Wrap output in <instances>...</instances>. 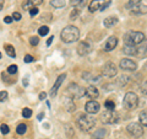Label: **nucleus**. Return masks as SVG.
I'll list each match as a JSON object with an SVG mask.
<instances>
[{
	"label": "nucleus",
	"instance_id": "nucleus-20",
	"mask_svg": "<svg viewBox=\"0 0 147 139\" xmlns=\"http://www.w3.org/2000/svg\"><path fill=\"white\" fill-rule=\"evenodd\" d=\"M105 136H107V131L103 129V128H99L93 134H92V138H93V139H104Z\"/></svg>",
	"mask_w": 147,
	"mask_h": 139
},
{
	"label": "nucleus",
	"instance_id": "nucleus-8",
	"mask_svg": "<svg viewBox=\"0 0 147 139\" xmlns=\"http://www.w3.org/2000/svg\"><path fill=\"white\" fill-rule=\"evenodd\" d=\"M76 49H77L79 55H87L88 53H91L92 49H93V44H92L91 41L85 40V41H82V42L79 43Z\"/></svg>",
	"mask_w": 147,
	"mask_h": 139
},
{
	"label": "nucleus",
	"instance_id": "nucleus-28",
	"mask_svg": "<svg viewBox=\"0 0 147 139\" xmlns=\"http://www.w3.org/2000/svg\"><path fill=\"white\" fill-rule=\"evenodd\" d=\"M139 117H140V123L142 124V126L147 127V111H142Z\"/></svg>",
	"mask_w": 147,
	"mask_h": 139
},
{
	"label": "nucleus",
	"instance_id": "nucleus-42",
	"mask_svg": "<svg viewBox=\"0 0 147 139\" xmlns=\"http://www.w3.org/2000/svg\"><path fill=\"white\" fill-rule=\"evenodd\" d=\"M24 61H25V63H32L33 62V57H32L31 54H27V55H25Z\"/></svg>",
	"mask_w": 147,
	"mask_h": 139
},
{
	"label": "nucleus",
	"instance_id": "nucleus-5",
	"mask_svg": "<svg viewBox=\"0 0 147 139\" xmlns=\"http://www.w3.org/2000/svg\"><path fill=\"white\" fill-rule=\"evenodd\" d=\"M67 95L72 97V99H81L86 95V89L81 87L80 85L77 84H70L67 86Z\"/></svg>",
	"mask_w": 147,
	"mask_h": 139
},
{
	"label": "nucleus",
	"instance_id": "nucleus-27",
	"mask_svg": "<svg viewBox=\"0 0 147 139\" xmlns=\"http://www.w3.org/2000/svg\"><path fill=\"white\" fill-rule=\"evenodd\" d=\"M27 132V126L25 123H20L17 126V128H16V133L17 134H20V136H22V134H25Z\"/></svg>",
	"mask_w": 147,
	"mask_h": 139
},
{
	"label": "nucleus",
	"instance_id": "nucleus-10",
	"mask_svg": "<svg viewBox=\"0 0 147 139\" xmlns=\"http://www.w3.org/2000/svg\"><path fill=\"white\" fill-rule=\"evenodd\" d=\"M119 65L123 70H129V72H135L137 69V65L134 61H131V59H127V58H124L120 61L119 63Z\"/></svg>",
	"mask_w": 147,
	"mask_h": 139
},
{
	"label": "nucleus",
	"instance_id": "nucleus-1",
	"mask_svg": "<svg viewBox=\"0 0 147 139\" xmlns=\"http://www.w3.org/2000/svg\"><path fill=\"white\" fill-rule=\"evenodd\" d=\"M80 37V31L77 27L75 26H71L69 25L66 27H64L61 33H60V38L63 42L65 43H72V42H76Z\"/></svg>",
	"mask_w": 147,
	"mask_h": 139
},
{
	"label": "nucleus",
	"instance_id": "nucleus-50",
	"mask_svg": "<svg viewBox=\"0 0 147 139\" xmlns=\"http://www.w3.org/2000/svg\"><path fill=\"white\" fill-rule=\"evenodd\" d=\"M24 85H25V86L28 85V80H27V79H25V80H24Z\"/></svg>",
	"mask_w": 147,
	"mask_h": 139
},
{
	"label": "nucleus",
	"instance_id": "nucleus-19",
	"mask_svg": "<svg viewBox=\"0 0 147 139\" xmlns=\"http://www.w3.org/2000/svg\"><path fill=\"white\" fill-rule=\"evenodd\" d=\"M103 24H104V26L107 27V29H110V27L115 26L118 24V17H115V16H109V17L105 18Z\"/></svg>",
	"mask_w": 147,
	"mask_h": 139
},
{
	"label": "nucleus",
	"instance_id": "nucleus-6",
	"mask_svg": "<svg viewBox=\"0 0 147 139\" xmlns=\"http://www.w3.org/2000/svg\"><path fill=\"white\" fill-rule=\"evenodd\" d=\"M100 121H102V123H104V124H114L119 121V114L114 110H107L102 114Z\"/></svg>",
	"mask_w": 147,
	"mask_h": 139
},
{
	"label": "nucleus",
	"instance_id": "nucleus-30",
	"mask_svg": "<svg viewBox=\"0 0 147 139\" xmlns=\"http://www.w3.org/2000/svg\"><path fill=\"white\" fill-rule=\"evenodd\" d=\"M142 3V0H129V4H127V6L132 9V7H136V6H139L140 4Z\"/></svg>",
	"mask_w": 147,
	"mask_h": 139
},
{
	"label": "nucleus",
	"instance_id": "nucleus-22",
	"mask_svg": "<svg viewBox=\"0 0 147 139\" xmlns=\"http://www.w3.org/2000/svg\"><path fill=\"white\" fill-rule=\"evenodd\" d=\"M50 5L54 6L55 9H60V7H64L66 5V1L65 0H52V1H50Z\"/></svg>",
	"mask_w": 147,
	"mask_h": 139
},
{
	"label": "nucleus",
	"instance_id": "nucleus-44",
	"mask_svg": "<svg viewBox=\"0 0 147 139\" xmlns=\"http://www.w3.org/2000/svg\"><path fill=\"white\" fill-rule=\"evenodd\" d=\"M12 21H13V18L11 16H5V18H4V22H5V24H11Z\"/></svg>",
	"mask_w": 147,
	"mask_h": 139
},
{
	"label": "nucleus",
	"instance_id": "nucleus-39",
	"mask_svg": "<svg viewBox=\"0 0 147 139\" xmlns=\"http://www.w3.org/2000/svg\"><path fill=\"white\" fill-rule=\"evenodd\" d=\"M141 92L144 94L145 96H147V80L141 85Z\"/></svg>",
	"mask_w": 147,
	"mask_h": 139
},
{
	"label": "nucleus",
	"instance_id": "nucleus-25",
	"mask_svg": "<svg viewBox=\"0 0 147 139\" xmlns=\"http://www.w3.org/2000/svg\"><path fill=\"white\" fill-rule=\"evenodd\" d=\"M127 82H130V76H127V75H121L118 79V84L120 86H125Z\"/></svg>",
	"mask_w": 147,
	"mask_h": 139
},
{
	"label": "nucleus",
	"instance_id": "nucleus-35",
	"mask_svg": "<svg viewBox=\"0 0 147 139\" xmlns=\"http://www.w3.org/2000/svg\"><path fill=\"white\" fill-rule=\"evenodd\" d=\"M0 131H1V133L5 136V134H9V132H10V128H9L7 124H1V126H0Z\"/></svg>",
	"mask_w": 147,
	"mask_h": 139
},
{
	"label": "nucleus",
	"instance_id": "nucleus-45",
	"mask_svg": "<svg viewBox=\"0 0 147 139\" xmlns=\"http://www.w3.org/2000/svg\"><path fill=\"white\" fill-rule=\"evenodd\" d=\"M45 97H47V94H45V92H40L39 94V100H45Z\"/></svg>",
	"mask_w": 147,
	"mask_h": 139
},
{
	"label": "nucleus",
	"instance_id": "nucleus-40",
	"mask_svg": "<svg viewBox=\"0 0 147 139\" xmlns=\"http://www.w3.org/2000/svg\"><path fill=\"white\" fill-rule=\"evenodd\" d=\"M30 15L32 16V17H33V16H36V15H38V9H37L36 6H33V7H32V9H30Z\"/></svg>",
	"mask_w": 147,
	"mask_h": 139
},
{
	"label": "nucleus",
	"instance_id": "nucleus-18",
	"mask_svg": "<svg viewBox=\"0 0 147 139\" xmlns=\"http://www.w3.org/2000/svg\"><path fill=\"white\" fill-rule=\"evenodd\" d=\"M131 12L135 14V15H142V14H147V5H144V4H140L139 6L132 7Z\"/></svg>",
	"mask_w": 147,
	"mask_h": 139
},
{
	"label": "nucleus",
	"instance_id": "nucleus-49",
	"mask_svg": "<svg viewBox=\"0 0 147 139\" xmlns=\"http://www.w3.org/2000/svg\"><path fill=\"white\" fill-rule=\"evenodd\" d=\"M3 6H4V0H0V10L3 9Z\"/></svg>",
	"mask_w": 147,
	"mask_h": 139
},
{
	"label": "nucleus",
	"instance_id": "nucleus-33",
	"mask_svg": "<svg viewBox=\"0 0 147 139\" xmlns=\"http://www.w3.org/2000/svg\"><path fill=\"white\" fill-rule=\"evenodd\" d=\"M22 116H24V118H30L32 116V110L28 107H25L22 110Z\"/></svg>",
	"mask_w": 147,
	"mask_h": 139
},
{
	"label": "nucleus",
	"instance_id": "nucleus-51",
	"mask_svg": "<svg viewBox=\"0 0 147 139\" xmlns=\"http://www.w3.org/2000/svg\"><path fill=\"white\" fill-rule=\"evenodd\" d=\"M0 59H1V53H0Z\"/></svg>",
	"mask_w": 147,
	"mask_h": 139
},
{
	"label": "nucleus",
	"instance_id": "nucleus-15",
	"mask_svg": "<svg viewBox=\"0 0 147 139\" xmlns=\"http://www.w3.org/2000/svg\"><path fill=\"white\" fill-rule=\"evenodd\" d=\"M64 107H65V110L67 111V112H74V111L76 110V105L74 104V99L70 96H65L64 97Z\"/></svg>",
	"mask_w": 147,
	"mask_h": 139
},
{
	"label": "nucleus",
	"instance_id": "nucleus-11",
	"mask_svg": "<svg viewBox=\"0 0 147 139\" xmlns=\"http://www.w3.org/2000/svg\"><path fill=\"white\" fill-rule=\"evenodd\" d=\"M99 108H100V105L96 100H91L85 105V111L90 114H94L99 112Z\"/></svg>",
	"mask_w": 147,
	"mask_h": 139
},
{
	"label": "nucleus",
	"instance_id": "nucleus-26",
	"mask_svg": "<svg viewBox=\"0 0 147 139\" xmlns=\"http://www.w3.org/2000/svg\"><path fill=\"white\" fill-rule=\"evenodd\" d=\"M82 78H84L85 80H87V81H91V80L97 81V80H99V76H94V75H92L91 73H84L82 74Z\"/></svg>",
	"mask_w": 147,
	"mask_h": 139
},
{
	"label": "nucleus",
	"instance_id": "nucleus-48",
	"mask_svg": "<svg viewBox=\"0 0 147 139\" xmlns=\"http://www.w3.org/2000/svg\"><path fill=\"white\" fill-rule=\"evenodd\" d=\"M43 117H44V113H39L38 114V121H42Z\"/></svg>",
	"mask_w": 147,
	"mask_h": 139
},
{
	"label": "nucleus",
	"instance_id": "nucleus-12",
	"mask_svg": "<svg viewBox=\"0 0 147 139\" xmlns=\"http://www.w3.org/2000/svg\"><path fill=\"white\" fill-rule=\"evenodd\" d=\"M65 78H66V74L64 73V74H60V75L58 76L57 80H55L54 85H53V87H52V90H50V96H52V97H54L55 95H57L58 89L60 87V85L63 84V81H64V79H65Z\"/></svg>",
	"mask_w": 147,
	"mask_h": 139
},
{
	"label": "nucleus",
	"instance_id": "nucleus-13",
	"mask_svg": "<svg viewBox=\"0 0 147 139\" xmlns=\"http://www.w3.org/2000/svg\"><path fill=\"white\" fill-rule=\"evenodd\" d=\"M136 57L139 58H146L147 57V40L141 42L136 47Z\"/></svg>",
	"mask_w": 147,
	"mask_h": 139
},
{
	"label": "nucleus",
	"instance_id": "nucleus-7",
	"mask_svg": "<svg viewBox=\"0 0 147 139\" xmlns=\"http://www.w3.org/2000/svg\"><path fill=\"white\" fill-rule=\"evenodd\" d=\"M126 131H127V133L130 134V136L136 137V138H139V137H141L142 134H144V128H142V124L136 123V122H132L130 124H127Z\"/></svg>",
	"mask_w": 147,
	"mask_h": 139
},
{
	"label": "nucleus",
	"instance_id": "nucleus-31",
	"mask_svg": "<svg viewBox=\"0 0 147 139\" xmlns=\"http://www.w3.org/2000/svg\"><path fill=\"white\" fill-rule=\"evenodd\" d=\"M104 107L107 110H114L115 108V104H114V101H112V100H107L104 102Z\"/></svg>",
	"mask_w": 147,
	"mask_h": 139
},
{
	"label": "nucleus",
	"instance_id": "nucleus-21",
	"mask_svg": "<svg viewBox=\"0 0 147 139\" xmlns=\"http://www.w3.org/2000/svg\"><path fill=\"white\" fill-rule=\"evenodd\" d=\"M123 52L125 54H127V55H136V47L135 46L125 44V47L123 48Z\"/></svg>",
	"mask_w": 147,
	"mask_h": 139
},
{
	"label": "nucleus",
	"instance_id": "nucleus-32",
	"mask_svg": "<svg viewBox=\"0 0 147 139\" xmlns=\"http://www.w3.org/2000/svg\"><path fill=\"white\" fill-rule=\"evenodd\" d=\"M48 32H49V27L48 26H42V27H39V30H38L39 36H47Z\"/></svg>",
	"mask_w": 147,
	"mask_h": 139
},
{
	"label": "nucleus",
	"instance_id": "nucleus-47",
	"mask_svg": "<svg viewBox=\"0 0 147 139\" xmlns=\"http://www.w3.org/2000/svg\"><path fill=\"white\" fill-rule=\"evenodd\" d=\"M53 40H54V36H50L49 38H48V41H47V46H50V44H52Z\"/></svg>",
	"mask_w": 147,
	"mask_h": 139
},
{
	"label": "nucleus",
	"instance_id": "nucleus-3",
	"mask_svg": "<svg viewBox=\"0 0 147 139\" xmlns=\"http://www.w3.org/2000/svg\"><path fill=\"white\" fill-rule=\"evenodd\" d=\"M125 40V44H130V46H137L140 44L141 42H144L146 40L145 38V35L142 32H139V31H130L127 32L124 37Z\"/></svg>",
	"mask_w": 147,
	"mask_h": 139
},
{
	"label": "nucleus",
	"instance_id": "nucleus-43",
	"mask_svg": "<svg viewBox=\"0 0 147 139\" xmlns=\"http://www.w3.org/2000/svg\"><path fill=\"white\" fill-rule=\"evenodd\" d=\"M12 18H13L15 21H20V20H21V14H20V12H13V14H12Z\"/></svg>",
	"mask_w": 147,
	"mask_h": 139
},
{
	"label": "nucleus",
	"instance_id": "nucleus-41",
	"mask_svg": "<svg viewBox=\"0 0 147 139\" xmlns=\"http://www.w3.org/2000/svg\"><path fill=\"white\" fill-rule=\"evenodd\" d=\"M28 3H31L33 6H38V5H40V4L43 3V0H27Z\"/></svg>",
	"mask_w": 147,
	"mask_h": 139
},
{
	"label": "nucleus",
	"instance_id": "nucleus-2",
	"mask_svg": "<svg viewBox=\"0 0 147 139\" xmlns=\"http://www.w3.org/2000/svg\"><path fill=\"white\" fill-rule=\"evenodd\" d=\"M77 126L82 132H91L96 126V119L88 114H80L77 117Z\"/></svg>",
	"mask_w": 147,
	"mask_h": 139
},
{
	"label": "nucleus",
	"instance_id": "nucleus-16",
	"mask_svg": "<svg viewBox=\"0 0 147 139\" xmlns=\"http://www.w3.org/2000/svg\"><path fill=\"white\" fill-rule=\"evenodd\" d=\"M117 44H118L117 37H113V36L109 37V38L107 40V42H105V44H104V50L105 52H110V50H113L117 47Z\"/></svg>",
	"mask_w": 147,
	"mask_h": 139
},
{
	"label": "nucleus",
	"instance_id": "nucleus-4",
	"mask_svg": "<svg viewBox=\"0 0 147 139\" xmlns=\"http://www.w3.org/2000/svg\"><path fill=\"white\" fill-rule=\"evenodd\" d=\"M123 104L126 110H135L139 105V97L135 92H126L125 96H124Z\"/></svg>",
	"mask_w": 147,
	"mask_h": 139
},
{
	"label": "nucleus",
	"instance_id": "nucleus-29",
	"mask_svg": "<svg viewBox=\"0 0 147 139\" xmlns=\"http://www.w3.org/2000/svg\"><path fill=\"white\" fill-rule=\"evenodd\" d=\"M65 132H66V137L67 138H72L74 136H75L74 128H71L70 124H66V126H65Z\"/></svg>",
	"mask_w": 147,
	"mask_h": 139
},
{
	"label": "nucleus",
	"instance_id": "nucleus-14",
	"mask_svg": "<svg viewBox=\"0 0 147 139\" xmlns=\"http://www.w3.org/2000/svg\"><path fill=\"white\" fill-rule=\"evenodd\" d=\"M105 1H107V0H92V1L90 3V5H88V10L91 12H94L97 10H102V7L105 4Z\"/></svg>",
	"mask_w": 147,
	"mask_h": 139
},
{
	"label": "nucleus",
	"instance_id": "nucleus-36",
	"mask_svg": "<svg viewBox=\"0 0 147 139\" xmlns=\"http://www.w3.org/2000/svg\"><path fill=\"white\" fill-rule=\"evenodd\" d=\"M17 65H15V64H12V65H10L7 68V73L9 74H16L17 73Z\"/></svg>",
	"mask_w": 147,
	"mask_h": 139
},
{
	"label": "nucleus",
	"instance_id": "nucleus-46",
	"mask_svg": "<svg viewBox=\"0 0 147 139\" xmlns=\"http://www.w3.org/2000/svg\"><path fill=\"white\" fill-rule=\"evenodd\" d=\"M110 5V1H109V0H107V1H105V4H104V5H103V7H102V10H100V11H103V10H105V9H107L108 6Z\"/></svg>",
	"mask_w": 147,
	"mask_h": 139
},
{
	"label": "nucleus",
	"instance_id": "nucleus-24",
	"mask_svg": "<svg viewBox=\"0 0 147 139\" xmlns=\"http://www.w3.org/2000/svg\"><path fill=\"white\" fill-rule=\"evenodd\" d=\"M70 4L76 7H84L87 4V0H70Z\"/></svg>",
	"mask_w": 147,
	"mask_h": 139
},
{
	"label": "nucleus",
	"instance_id": "nucleus-23",
	"mask_svg": "<svg viewBox=\"0 0 147 139\" xmlns=\"http://www.w3.org/2000/svg\"><path fill=\"white\" fill-rule=\"evenodd\" d=\"M5 52H6V54L9 55V57H11V58H15L16 57L15 48H13L11 44H6L5 46Z\"/></svg>",
	"mask_w": 147,
	"mask_h": 139
},
{
	"label": "nucleus",
	"instance_id": "nucleus-9",
	"mask_svg": "<svg viewBox=\"0 0 147 139\" xmlns=\"http://www.w3.org/2000/svg\"><path fill=\"white\" fill-rule=\"evenodd\" d=\"M118 73V69L115 67V64L112 63V62H108L105 63L103 65V69H102V74L104 76H108V78H113Z\"/></svg>",
	"mask_w": 147,
	"mask_h": 139
},
{
	"label": "nucleus",
	"instance_id": "nucleus-34",
	"mask_svg": "<svg viewBox=\"0 0 147 139\" xmlns=\"http://www.w3.org/2000/svg\"><path fill=\"white\" fill-rule=\"evenodd\" d=\"M79 14H80L79 9H74V10L71 11V14H70V20H76L77 16H79Z\"/></svg>",
	"mask_w": 147,
	"mask_h": 139
},
{
	"label": "nucleus",
	"instance_id": "nucleus-38",
	"mask_svg": "<svg viewBox=\"0 0 147 139\" xmlns=\"http://www.w3.org/2000/svg\"><path fill=\"white\" fill-rule=\"evenodd\" d=\"M30 43L32 46H37L39 43V38H38V37H31V38H30Z\"/></svg>",
	"mask_w": 147,
	"mask_h": 139
},
{
	"label": "nucleus",
	"instance_id": "nucleus-17",
	"mask_svg": "<svg viewBox=\"0 0 147 139\" xmlns=\"http://www.w3.org/2000/svg\"><path fill=\"white\" fill-rule=\"evenodd\" d=\"M86 96L90 97V99H97V97L99 96V91H98V89L96 86L91 85V86H88L86 89Z\"/></svg>",
	"mask_w": 147,
	"mask_h": 139
},
{
	"label": "nucleus",
	"instance_id": "nucleus-37",
	"mask_svg": "<svg viewBox=\"0 0 147 139\" xmlns=\"http://www.w3.org/2000/svg\"><path fill=\"white\" fill-rule=\"evenodd\" d=\"M7 96H9V94H7V91H0V102H4L6 99H7Z\"/></svg>",
	"mask_w": 147,
	"mask_h": 139
}]
</instances>
